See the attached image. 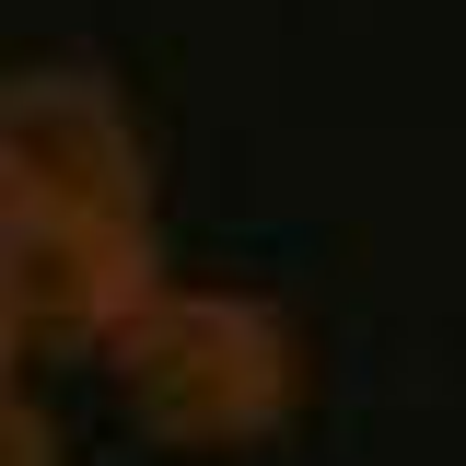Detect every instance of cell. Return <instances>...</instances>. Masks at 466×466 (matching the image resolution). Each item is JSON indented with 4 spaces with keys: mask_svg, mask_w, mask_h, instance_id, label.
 Wrapping results in <instances>:
<instances>
[{
    "mask_svg": "<svg viewBox=\"0 0 466 466\" xmlns=\"http://www.w3.org/2000/svg\"><path fill=\"white\" fill-rule=\"evenodd\" d=\"M0 210H128V222H152V140L106 70L24 58L0 82Z\"/></svg>",
    "mask_w": 466,
    "mask_h": 466,
    "instance_id": "obj_3",
    "label": "cell"
},
{
    "mask_svg": "<svg viewBox=\"0 0 466 466\" xmlns=\"http://www.w3.org/2000/svg\"><path fill=\"white\" fill-rule=\"evenodd\" d=\"M47 455H58V443H47V420L12 397V466H47Z\"/></svg>",
    "mask_w": 466,
    "mask_h": 466,
    "instance_id": "obj_4",
    "label": "cell"
},
{
    "mask_svg": "<svg viewBox=\"0 0 466 466\" xmlns=\"http://www.w3.org/2000/svg\"><path fill=\"white\" fill-rule=\"evenodd\" d=\"M164 303V233L128 210H0V327L12 350L106 361Z\"/></svg>",
    "mask_w": 466,
    "mask_h": 466,
    "instance_id": "obj_2",
    "label": "cell"
},
{
    "mask_svg": "<svg viewBox=\"0 0 466 466\" xmlns=\"http://www.w3.org/2000/svg\"><path fill=\"white\" fill-rule=\"evenodd\" d=\"M128 420L175 455H245L303 408V327L268 291L233 280H164V303L106 350Z\"/></svg>",
    "mask_w": 466,
    "mask_h": 466,
    "instance_id": "obj_1",
    "label": "cell"
}]
</instances>
